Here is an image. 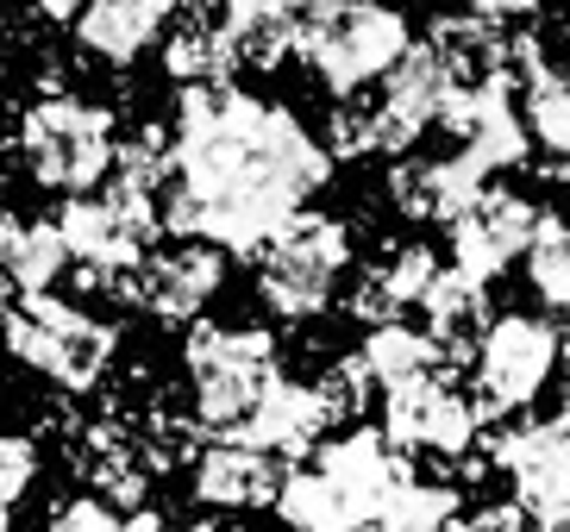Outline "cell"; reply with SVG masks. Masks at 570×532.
<instances>
[{
  "mask_svg": "<svg viewBox=\"0 0 570 532\" xmlns=\"http://www.w3.org/2000/svg\"><path fill=\"white\" fill-rule=\"evenodd\" d=\"M458 520V489L445 483H402L395 495L383 501V514H376V532H445Z\"/></svg>",
  "mask_w": 570,
  "mask_h": 532,
  "instance_id": "f1b7e54d",
  "label": "cell"
},
{
  "mask_svg": "<svg viewBox=\"0 0 570 532\" xmlns=\"http://www.w3.org/2000/svg\"><path fill=\"white\" fill-rule=\"evenodd\" d=\"M195 439H202L195 414L157 401L151 414H145V433H138V457H145V470H176L183 457H195Z\"/></svg>",
  "mask_w": 570,
  "mask_h": 532,
  "instance_id": "f546056e",
  "label": "cell"
},
{
  "mask_svg": "<svg viewBox=\"0 0 570 532\" xmlns=\"http://www.w3.org/2000/svg\"><path fill=\"white\" fill-rule=\"evenodd\" d=\"M183 364L195 376V426H207L214 439H238L245 433V420L257 414V401L264 388L283 376L276 364V338L264 326H188L183 338Z\"/></svg>",
  "mask_w": 570,
  "mask_h": 532,
  "instance_id": "7a4b0ae2",
  "label": "cell"
},
{
  "mask_svg": "<svg viewBox=\"0 0 570 532\" xmlns=\"http://www.w3.org/2000/svg\"><path fill=\"white\" fill-rule=\"evenodd\" d=\"M458 95V82L439 69V57L426 45H407L402 63L383 76V95L370 100V114H376V145L383 157H402V150L420 145L426 126H439L445 114V100Z\"/></svg>",
  "mask_w": 570,
  "mask_h": 532,
  "instance_id": "7c38bea8",
  "label": "cell"
},
{
  "mask_svg": "<svg viewBox=\"0 0 570 532\" xmlns=\"http://www.w3.org/2000/svg\"><path fill=\"white\" fill-rule=\"evenodd\" d=\"M0 338H7V351L19 364L45 370L51 383L76 388V395L101 383L107 364H114V345H119V333L107 319L82 314L76 301H57V295H19Z\"/></svg>",
  "mask_w": 570,
  "mask_h": 532,
  "instance_id": "5b68a950",
  "label": "cell"
},
{
  "mask_svg": "<svg viewBox=\"0 0 570 532\" xmlns=\"http://www.w3.org/2000/svg\"><path fill=\"white\" fill-rule=\"evenodd\" d=\"M527 283L546 307H570V219L539 214V233L527 245Z\"/></svg>",
  "mask_w": 570,
  "mask_h": 532,
  "instance_id": "83f0119b",
  "label": "cell"
},
{
  "mask_svg": "<svg viewBox=\"0 0 570 532\" xmlns=\"http://www.w3.org/2000/svg\"><path fill=\"white\" fill-rule=\"evenodd\" d=\"M558 370L570 376V338H558Z\"/></svg>",
  "mask_w": 570,
  "mask_h": 532,
  "instance_id": "f35d334b",
  "label": "cell"
},
{
  "mask_svg": "<svg viewBox=\"0 0 570 532\" xmlns=\"http://www.w3.org/2000/svg\"><path fill=\"white\" fill-rule=\"evenodd\" d=\"M176 19V0H88L76 13V45L101 63H132Z\"/></svg>",
  "mask_w": 570,
  "mask_h": 532,
  "instance_id": "ac0fdd59",
  "label": "cell"
},
{
  "mask_svg": "<svg viewBox=\"0 0 570 532\" xmlns=\"http://www.w3.org/2000/svg\"><path fill=\"white\" fill-rule=\"evenodd\" d=\"M326 150L288 107L238 88H183L157 226L183 245L252 257L276 226L302 214L307 195L326 188Z\"/></svg>",
  "mask_w": 570,
  "mask_h": 532,
  "instance_id": "6da1fadb",
  "label": "cell"
},
{
  "mask_svg": "<svg viewBox=\"0 0 570 532\" xmlns=\"http://www.w3.org/2000/svg\"><path fill=\"white\" fill-rule=\"evenodd\" d=\"M345 269H352V226L333 214L302 207L288 226H276L257 245V295H264L269 314L314 319L333 301Z\"/></svg>",
  "mask_w": 570,
  "mask_h": 532,
  "instance_id": "277c9868",
  "label": "cell"
},
{
  "mask_svg": "<svg viewBox=\"0 0 570 532\" xmlns=\"http://www.w3.org/2000/svg\"><path fill=\"white\" fill-rule=\"evenodd\" d=\"M226 283V257L214 245H169L145 250L138 264V307H151L157 319H195Z\"/></svg>",
  "mask_w": 570,
  "mask_h": 532,
  "instance_id": "9a60e30c",
  "label": "cell"
},
{
  "mask_svg": "<svg viewBox=\"0 0 570 532\" xmlns=\"http://www.w3.org/2000/svg\"><path fill=\"white\" fill-rule=\"evenodd\" d=\"M533 233H539V207L533 200L508 195V188H483V195L452 219V269L489 288L514 257H527Z\"/></svg>",
  "mask_w": 570,
  "mask_h": 532,
  "instance_id": "8fae6325",
  "label": "cell"
},
{
  "mask_svg": "<svg viewBox=\"0 0 570 532\" xmlns=\"http://www.w3.org/2000/svg\"><path fill=\"white\" fill-rule=\"evenodd\" d=\"M69 269V250L63 238H57L51 219H19L13 245L0 250V276H7V288H19V295H51V283Z\"/></svg>",
  "mask_w": 570,
  "mask_h": 532,
  "instance_id": "d4e9b609",
  "label": "cell"
},
{
  "mask_svg": "<svg viewBox=\"0 0 570 532\" xmlns=\"http://www.w3.org/2000/svg\"><path fill=\"white\" fill-rule=\"evenodd\" d=\"M402 50H407V19L395 13V7H383V0H352L302 57L314 63L326 95L352 100L357 88L383 82L389 69L402 63Z\"/></svg>",
  "mask_w": 570,
  "mask_h": 532,
  "instance_id": "52a82bcc",
  "label": "cell"
},
{
  "mask_svg": "<svg viewBox=\"0 0 570 532\" xmlns=\"http://www.w3.org/2000/svg\"><path fill=\"white\" fill-rule=\"evenodd\" d=\"M345 7H352V0H283V13H276V19L288 26V45L307 50L338 13H345Z\"/></svg>",
  "mask_w": 570,
  "mask_h": 532,
  "instance_id": "1f68e13d",
  "label": "cell"
},
{
  "mask_svg": "<svg viewBox=\"0 0 570 532\" xmlns=\"http://www.w3.org/2000/svg\"><path fill=\"white\" fill-rule=\"evenodd\" d=\"M433 276H439L433 245H395L383 264L364 269V276L352 283V301H345V307L364 319L370 333H376V326H395L402 307H420V295L433 288Z\"/></svg>",
  "mask_w": 570,
  "mask_h": 532,
  "instance_id": "d6986e66",
  "label": "cell"
},
{
  "mask_svg": "<svg viewBox=\"0 0 570 532\" xmlns=\"http://www.w3.org/2000/svg\"><path fill=\"white\" fill-rule=\"evenodd\" d=\"M82 7H88V0H38V13H45V19H76Z\"/></svg>",
  "mask_w": 570,
  "mask_h": 532,
  "instance_id": "74e56055",
  "label": "cell"
},
{
  "mask_svg": "<svg viewBox=\"0 0 570 532\" xmlns=\"http://www.w3.org/2000/svg\"><path fill=\"white\" fill-rule=\"evenodd\" d=\"M520 126L527 138L552 150V157H570V69H546L527 82V100H520Z\"/></svg>",
  "mask_w": 570,
  "mask_h": 532,
  "instance_id": "4316f807",
  "label": "cell"
},
{
  "mask_svg": "<svg viewBox=\"0 0 570 532\" xmlns=\"http://www.w3.org/2000/svg\"><path fill=\"white\" fill-rule=\"evenodd\" d=\"M202 13H214L219 26H252V19H269V13H283V0H195Z\"/></svg>",
  "mask_w": 570,
  "mask_h": 532,
  "instance_id": "8d00e7d4",
  "label": "cell"
},
{
  "mask_svg": "<svg viewBox=\"0 0 570 532\" xmlns=\"http://www.w3.org/2000/svg\"><path fill=\"white\" fill-rule=\"evenodd\" d=\"M389 195L402 207L407 219H439V226H452L464 214L470 200L483 195V176L464 164V157H402L395 176H389Z\"/></svg>",
  "mask_w": 570,
  "mask_h": 532,
  "instance_id": "e0dca14e",
  "label": "cell"
},
{
  "mask_svg": "<svg viewBox=\"0 0 570 532\" xmlns=\"http://www.w3.org/2000/svg\"><path fill=\"white\" fill-rule=\"evenodd\" d=\"M51 226L63 238L69 264L88 269V276H126V269H138L145 264V245L164 233L151 200H132V195H119V188L63 200V214Z\"/></svg>",
  "mask_w": 570,
  "mask_h": 532,
  "instance_id": "ba28073f",
  "label": "cell"
},
{
  "mask_svg": "<svg viewBox=\"0 0 570 532\" xmlns=\"http://www.w3.org/2000/svg\"><path fill=\"white\" fill-rule=\"evenodd\" d=\"M489 464L514 476V508L533 526H570V407L508 426L489 445Z\"/></svg>",
  "mask_w": 570,
  "mask_h": 532,
  "instance_id": "9c48e42d",
  "label": "cell"
},
{
  "mask_svg": "<svg viewBox=\"0 0 570 532\" xmlns=\"http://www.w3.org/2000/svg\"><path fill=\"white\" fill-rule=\"evenodd\" d=\"M439 126L458 138V157H464L476 176L489 169H508L527 157V126H520V107H514V82H483V88H458L445 100Z\"/></svg>",
  "mask_w": 570,
  "mask_h": 532,
  "instance_id": "5bb4252c",
  "label": "cell"
},
{
  "mask_svg": "<svg viewBox=\"0 0 570 532\" xmlns=\"http://www.w3.org/2000/svg\"><path fill=\"white\" fill-rule=\"evenodd\" d=\"M276 514L288 520L295 532H370L364 520L338 501V489L320 476L314 464L307 470H288L283 476V495H276Z\"/></svg>",
  "mask_w": 570,
  "mask_h": 532,
  "instance_id": "484cf974",
  "label": "cell"
},
{
  "mask_svg": "<svg viewBox=\"0 0 570 532\" xmlns=\"http://www.w3.org/2000/svg\"><path fill=\"white\" fill-rule=\"evenodd\" d=\"M164 69H169L183 88H226V76L238 69L233 26H219L214 13L188 7V13L176 19L169 45H164Z\"/></svg>",
  "mask_w": 570,
  "mask_h": 532,
  "instance_id": "603a6c76",
  "label": "cell"
},
{
  "mask_svg": "<svg viewBox=\"0 0 570 532\" xmlns=\"http://www.w3.org/2000/svg\"><path fill=\"white\" fill-rule=\"evenodd\" d=\"M333 150L338 157H376V114H370V100L333 107Z\"/></svg>",
  "mask_w": 570,
  "mask_h": 532,
  "instance_id": "d6a6232c",
  "label": "cell"
},
{
  "mask_svg": "<svg viewBox=\"0 0 570 532\" xmlns=\"http://www.w3.org/2000/svg\"><path fill=\"white\" fill-rule=\"evenodd\" d=\"M320 395V414H326V426H345V420H357L370 407V395H376V383H370L364 357H338V364H326V376L314 383Z\"/></svg>",
  "mask_w": 570,
  "mask_h": 532,
  "instance_id": "4dcf8cb0",
  "label": "cell"
},
{
  "mask_svg": "<svg viewBox=\"0 0 570 532\" xmlns=\"http://www.w3.org/2000/svg\"><path fill=\"white\" fill-rule=\"evenodd\" d=\"M426 50L439 57V69H445L458 88H483V82H502L508 76V32L489 26V19H476V13H439ZM508 82H514V76H508Z\"/></svg>",
  "mask_w": 570,
  "mask_h": 532,
  "instance_id": "7402d4cb",
  "label": "cell"
},
{
  "mask_svg": "<svg viewBox=\"0 0 570 532\" xmlns=\"http://www.w3.org/2000/svg\"><path fill=\"white\" fill-rule=\"evenodd\" d=\"M420 314H426V338L445 351V364H452V370L470 364L476 345H483V333H489V295H483V283H470V276H458V269H439L433 288L420 295Z\"/></svg>",
  "mask_w": 570,
  "mask_h": 532,
  "instance_id": "44dd1931",
  "label": "cell"
},
{
  "mask_svg": "<svg viewBox=\"0 0 570 532\" xmlns=\"http://www.w3.org/2000/svg\"><path fill=\"white\" fill-rule=\"evenodd\" d=\"M38 532H126V520H119L114 508H101V501H69L63 514Z\"/></svg>",
  "mask_w": 570,
  "mask_h": 532,
  "instance_id": "d590c367",
  "label": "cell"
},
{
  "mask_svg": "<svg viewBox=\"0 0 570 532\" xmlns=\"http://www.w3.org/2000/svg\"><path fill=\"white\" fill-rule=\"evenodd\" d=\"M314 470L338 489V501H345L364 526H376V514H383V501L395 495V489L414 483V464H407L383 433H370V426H352L345 439H326V445L314 451Z\"/></svg>",
  "mask_w": 570,
  "mask_h": 532,
  "instance_id": "4fadbf2b",
  "label": "cell"
},
{
  "mask_svg": "<svg viewBox=\"0 0 570 532\" xmlns=\"http://www.w3.org/2000/svg\"><path fill=\"white\" fill-rule=\"evenodd\" d=\"M476 407L470 395H458L445 376H426V383H407V388H389L383 395V439L395 451H426V457H445L458 464L470 445H476Z\"/></svg>",
  "mask_w": 570,
  "mask_h": 532,
  "instance_id": "30bf717a",
  "label": "cell"
},
{
  "mask_svg": "<svg viewBox=\"0 0 570 532\" xmlns=\"http://www.w3.org/2000/svg\"><path fill=\"white\" fill-rule=\"evenodd\" d=\"M38 476V445L32 439H0V508H19V495Z\"/></svg>",
  "mask_w": 570,
  "mask_h": 532,
  "instance_id": "836d02e7",
  "label": "cell"
},
{
  "mask_svg": "<svg viewBox=\"0 0 570 532\" xmlns=\"http://www.w3.org/2000/svg\"><path fill=\"white\" fill-rule=\"evenodd\" d=\"M320 433H326V414H320L314 383H288V376H276L238 439L257 445V451H269V457H302V451L320 445Z\"/></svg>",
  "mask_w": 570,
  "mask_h": 532,
  "instance_id": "ffe728a7",
  "label": "cell"
},
{
  "mask_svg": "<svg viewBox=\"0 0 570 532\" xmlns=\"http://www.w3.org/2000/svg\"><path fill=\"white\" fill-rule=\"evenodd\" d=\"M114 114L82 95H45L32 100V114L19 119V157L32 169L38 188L57 195H95L114 176Z\"/></svg>",
  "mask_w": 570,
  "mask_h": 532,
  "instance_id": "3957f363",
  "label": "cell"
},
{
  "mask_svg": "<svg viewBox=\"0 0 570 532\" xmlns=\"http://www.w3.org/2000/svg\"><path fill=\"white\" fill-rule=\"evenodd\" d=\"M283 457L245 445V439H214L207 451H195V501L245 514V508H276L283 495Z\"/></svg>",
  "mask_w": 570,
  "mask_h": 532,
  "instance_id": "2e32d148",
  "label": "cell"
},
{
  "mask_svg": "<svg viewBox=\"0 0 570 532\" xmlns=\"http://www.w3.org/2000/svg\"><path fill=\"white\" fill-rule=\"evenodd\" d=\"M533 532H570V526H533Z\"/></svg>",
  "mask_w": 570,
  "mask_h": 532,
  "instance_id": "ab89813d",
  "label": "cell"
},
{
  "mask_svg": "<svg viewBox=\"0 0 570 532\" xmlns=\"http://www.w3.org/2000/svg\"><path fill=\"white\" fill-rule=\"evenodd\" d=\"M445 532H533V520L520 514L514 501H483L476 514H458Z\"/></svg>",
  "mask_w": 570,
  "mask_h": 532,
  "instance_id": "e575fe53",
  "label": "cell"
},
{
  "mask_svg": "<svg viewBox=\"0 0 570 532\" xmlns=\"http://www.w3.org/2000/svg\"><path fill=\"white\" fill-rule=\"evenodd\" d=\"M470 370H476V395H470L476 420H508V414H520V407H533L539 388L552 383L558 333L533 314L489 319V333H483V345H476V357H470Z\"/></svg>",
  "mask_w": 570,
  "mask_h": 532,
  "instance_id": "8992f818",
  "label": "cell"
},
{
  "mask_svg": "<svg viewBox=\"0 0 570 532\" xmlns=\"http://www.w3.org/2000/svg\"><path fill=\"white\" fill-rule=\"evenodd\" d=\"M357 357H364L370 383L383 388V395L389 388H407V383H426V376L445 370V351L420 333V326H402V319H395V326H376Z\"/></svg>",
  "mask_w": 570,
  "mask_h": 532,
  "instance_id": "cb8c5ba5",
  "label": "cell"
}]
</instances>
